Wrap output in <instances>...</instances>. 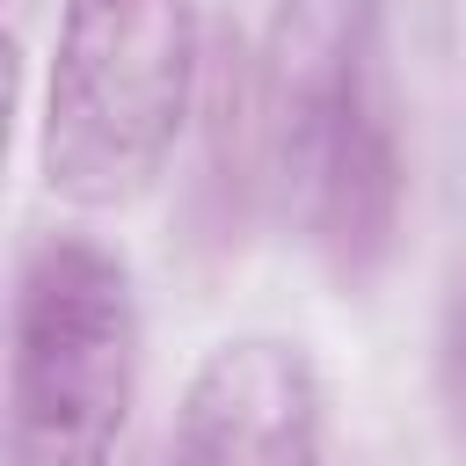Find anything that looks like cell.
Returning <instances> with one entry per match:
<instances>
[{
    "mask_svg": "<svg viewBox=\"0 0 466 466\" xmlns=\"http://www.w3.org/2000/svg\"><path fill=\"white\" fill-rule=\"evenodd\" d=\"M437 400H444V430L466 459V269H459V284L444 291V313H437Z\"/></svg>",
    "mask_w": 466,
    "mask_h": 466,
    "instance_id": "8992f818",
    "label": "cell"
},
{
    "mask_svg": "<svg viewBox=\"0 0 466 466\" xmlns=\"http://www.w3.org/2000/svg\"><path fill=\"white\" fill-rule=\"evenodd\" d=\"M328 393L306 342L248 328L218 335L175 400L167 466H320Z\"/></svg>",
    "mask_w": 466,
    "mask_h": 466,
    "instance_id": "277c9868",
    "label": "cell"
},
{
    "mask_svg": "<svg viewBox=\"0 0 466 466\" xmlns=\"http://www.w3.org/2000/svg\"><path fill=\"white\" fill-rule=\"evenodd\" d=\"M400 211H408V160H400L393 58L379 51L335 116L328 153H320L291 226L306 233V248L320 255V269L342 291H364L400 248Z\"/></svg>",
    "mask_w": 466,
    "mask_h": 466,
    "instance_id": "5b68a950",
    "label": "cell"
},
{
    "mask_svg": "<svg viewBox=\"0 0 466 466\" xmlns=\"http://www.w3.org/2000/svg\"><path fill=\"white\" fill-rule=\"evenodd\" d=\"M386 51V0H277L262 58L248 66L255 102V182L291 218L357 73Z\"/></svg>",
    "mask_w": 466,
    "mask_h": 466,
    "instance_id": "3957f363",
    "label": "cell"
},
{
    "mask_svg": "<svg viewBox=\"0 0 466 466\" xmlns=\"http://www.w3.org/2000/svg\"><path fill=\"white\" fill-rule=\"evenodd\" d=\"M204 87L197 0H58L36 87V182L95 218L175 167Z\"/></svg>",
    "mask_w": 466,
    "mask_h": 466,
    "instance_id": "6da1fadb",
    "label": "cell"
},
{
    "mask_svg": "<svg viewBox=\"0 0 466 466\" xmlns=\"http://www.w3.org/2000/svg\"><path fill=\"white\" fill-rule=\"evenodd\" d=\"M146 379V313L124 248L51 226L7 299V466H116Z\"/></svg>",
    "mask_w": 466,
    "mask_h": 466,
    "instance_id": "7a4b0ae2",
    "label": "cell"
}]
</instances>
